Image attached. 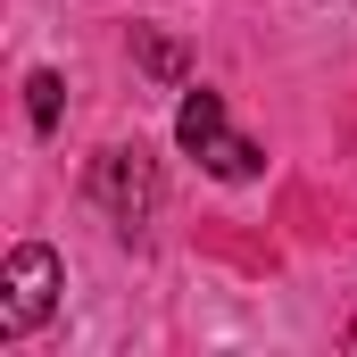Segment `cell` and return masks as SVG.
I'll return each instance as SVG.
<instances>
[{"label":"cell","instance_id":"obj_1","mask_svg":"<svg viewBox=\"0 0 357 357\" xmlns=\"http://www.w3.org/2000/svg\"><path fill=\"white\" fill-rule=\"evenodd\" d=\"M84 191H91V208L108 216V225H125V233H142L150 216H158V158L142 150V142H108L100 158H91V175H84Z\"/></svg>","mask_w":357,"mask_h":357},{"label":"cell","instance_id":"obj_2","mask_svg":"<svg viewBox=\"0 0 357 357\" xmlns=\"http://www.w3.org/2000/svg\"><path fill=\"white\" fill-rule=\"evenodd\" d=\"M175 142L199 158V167H208V175H225V183H250L258 167H266V150H258V142H241V133L225 125V100H216V91H183Z\"/></svg>","mask_w":357,"mask_h":357},{"label":"cell","instance_id":"obj_3","mask_svg":"<svg viewBox=\"0 0 357 357\" xmlns=\"http://www.w3.org/2000/svg\"><path fill=\"white\" fill-rule=\"evenodd\" d=\"M59 291H67V266H59V250H42V241L8 250V266H0V341H25L33 324H50Z\"/></svg>","mask_w":357,"mask_h":357},{"label":"cell","instance_id":"obj_4","mask_svg":"<svg viewBox=\"0 0 357 357\" xmlns=\"http://www.w3.org/2000/svg\"><path fill=\"white\" fill-rule=\"evenodd\" d=\"M59 108H67V84H59L50 67H33V75H25V116H33V133H50Z\"/></svg>","mask_w":357,"mask_h":357},{"label":"cell","instance_id":"obj_5","mask_svg":"<svg viewBox=\"0 0 357 357\" xmlns=\"http://www.w3.org/2000/svg\"><path fill=\"white\" fill-rule=\"evenodd\" d=\"M133 42H142V67H150V75H167V84L183 75V50L167 42V33H133Z\"/></svg>","mask_w":357,"mask_h":357}]
</instances>
